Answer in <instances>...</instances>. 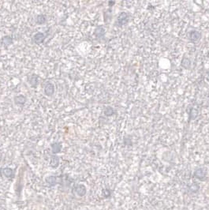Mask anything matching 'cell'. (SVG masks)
<instances>
[{
  "label": "cell",
  "instance_id": "obj_16",
  "mask_svg": "<svg viewBox=\"0 0 209 210\" xmlns=\"http://www.w3.org/2000/svg\"><path fill=\"white\" fill-rule=\"evenodd\" d=\"M189 119L194 120L197 118V116H198V111L197 109L192 108L190 110V112L189 113Z\"/></svg>",
  "mask_w": 209,
  "mask_h": 210
},
{
  "label": "cell",
  "instance_id": "obj_2",
  "mask_svg": "<svg viewBox=\"0 0 209 210\" xmlns=\"http://www.w3.org/2000/svg\"><path fill=\"white\" fill-rule=\"evenodd\" d=\"M207 169L205 168H199L197 170H195L194 173H193V176L196 179H197L199 180H205L207 178Z\"/></svg>",
  "mask_w": 209,
  "mask_h": 210
},
{
  "label": "cell",
  "instance_id": "obj_7",
  "mask_svg": "<svg viewBox=\"0 0 209 210\" xmlns=\"http://www.w3.org/2000/svg\"><path fill=\"white\" fill-rule=\"evenodd\" d=\"M94 33L97 38H102L105 36V29L102 26H97L96 29H95Z\"/></svg>",
  "mask_w": 209,
  "mask_h": 210
},
{
  "label": "cell",
  "instance_id": "obj_15",
  "mask_svg": "<svg viewBox=\"0 0 209 210\" xmlns=\"http://www.w3.org/2000/svg\"><path fill=\"white\" fill-rule=\"evenodd\" d=\"M36 22H37L38 25H43V24L46 22V17L43 15V14L37 15V19H36Z\"/></svg>",
  "mask_w": 209,
  "mask_h": 210
},
{
  "label": "cell",
  "instance_id": "obj_13",
  "mask_svg": "<svg viewBox=\"0 0 209 210\" xmlns=\"http://www.w3.org/2000/svg\"><path fill=\"white\" fill-rule=\"evenodd\" d=\"M75 190H76V192L80 196H83L86 193V189H85V186H83V185H77Z\"/></svg>",
  "mask_w": 209,
  "mask_h": 210
},
{
  "label": "cell",
  "instance_id": "obj_17",
  "mask_svg": "<svg viewBox=\"0 0 209 210\" xmlns=\"http://www.w3.org/2000/svg\"><path fill=\"white\" fill-rule=\"evenodd\" d=\"M104 112L106 116H111L115 113V110H114L112 107H107V108L104 109Z\"/></svg>",
  "mask_w": 209,
  "mask_h": 210
},
{
  "label": "cell",
  "instance_id": "obj_8",
  "mask_svg": "<svg viewBox=\"0 0 209 210\" xmlns=\"http://www.w3.org/2000/svg\"><path fill=\"white\" fill-rule=\"evenodd\" d=\"M1 43L2 44V45L5 47H9L10 45H11L13 43V40L9 36H5L2 38L1 40Z\"/></svg>",
  "mask_w": 209,
  "mask_h": 210
},
{
  "label": "cell",
  "instance_id": "obj_22",
  "mask_svg": "<svg viewBox=\"0 0 209 210\" xmlns=\"http://www.w3.org/2000/svg\"><path fill=\"white\" fill-rule=\"evenodd\" d=\"M206 81L209 83V72H208L207 75H206Z\"/></svg>",
  "mask_w": 209,
  "mask_h": 210
},
{
  "label": "cell",
  "instance_id": "obj_12",
  "mask_svg": "<svg viewBox=\"0 0 209 210\" xmlns=\"http://www.w3.org/2000/svg\"><path fill=\"white\" fill-rule=\"evenodd\" d=\"M2 174L4 175V176H6L7 178H11L12 176H14L13 170H12L11 168H6L2 169Z\"/></svg>",
  "mask_w": 209,
  "mask_h": 210
},
{
  "label": "cell",
  "instance_id": "obj_11",
  "mask_svg": "<svg viewBox=\"0 0 209 210\" xmlns=\"http://www.w3.org/2000/svg\"><path fill=\"white\" fill-rule=\"evenodd\" d=\"M51 150L54 154H56L62 150V145L58 142H55L51 145Z\"/></svg>",
  "mask_w": 209,
  "mask_h": 210
},
{
  "label": "cell",
  "instance_id": "obj_21",
  "mask_svg": "<svg viewBox=\"0 0 209 210\" xmlns=\"http://www.w3.org/2000/svg\"><path fill=\"white\" fill-rule=\"evenodd\" d=\"M115 4V2H113V1H110V2H108V5L110 6V7H113V5Z\"/></svg>",
  "mask_w": 209,
  "mask_h": 210
},
{
  "label": "cell",
  "instance_id": "obj_18",
  "mask_svg": "<svg viewBox=\"0 0 209 210\" xmlns=\"http://www.w3.org/2000/svg\"><path fill=\"white\" fill-rule=\"evenodd\" d=\"M57 180L58 177H55V176H49V177L46 178V182L51 185L56 184L58 182Z\"/></svg>",
  "mask_w": 209,
  "mask_h": 210
},
{
  "label": "cell",
  "instance_id": "obj_5",
  "mask_svg": "<svg viewBox=\"0 0 209 210\" xmlns=\"http://www.w3.org/2000/svg\"><path fill=\"white\" fill-rule=\"evenodd\" d=\"M55 92V86L51 83H48L44 88V93L48 97L52 96Z\"/></svg>",
  "mask_w": 209,
  "mask_h": 210
},
{
  "label": "cell",
  "instance_id": "obj_3",
  "mask_svg": "<svg viewBox=\"0 0 209 210\" xmlns=\"http://www.w3.org/2000/svg\"><path fill=\"white\" fill-rule=\"evenodd\" d=\"M189 40L193 43H197V42L200 41L201 37H202V33L200 31H198V30H193V31H191L189 32Z\"/></svg>",
  "mask_w": 209,
  "mask_h": 210
},
{
  "label": "cell",
  "instance_id": "obj_14",
  "mask_svg": "<svg viewBox=\"0 0 209 210\" xmlns=\"http://www.w3.org/2000/svg\"><path fill=\"white\" fill-rule=\"evenodd\" d=\"M59 164V158L58 157H51V161H50V165H51L52 168H57Z\"/></svg>",
  "mask_w": 209,
  "mask_h": 210
},
{
  "label": "cell",
  "instance_id": "obj_6",
  "mask_svg": "<svg viewBox=\"0 0 209 210\" xmlns=\"http://www.w3.org/2000/svg\"><path fill=\"white\" fill-rule=\"evenodd\" d=\"M14 103L16 105L18 106H23L24 104H26V98L22 95H19V96H16L14 97Z\"/></svg>",
  "mask_w": 209,
  "mask_h": 210
},
{
  "label": "cell",
  "instance_id": "obj_4",
  "mask_svg": "<svg viewBox=\"0 0 209 210\" xmlns=\"http://www.w3.org/2000/svg\"><path fill=\"white\" fill-rule=\"evenodd\" d=\"M44 40H45V35L42 32H37L33 37V41L37 44H42L44 41Z\"/></svg>",
  "mask_w": 209,
  "mask_h": 210
},
{
  "label": "cell",
  "instance_id": "obj_19",
  "mask_svg": "<svg viewBox=\"0 0 209 210\" xmlns=\"http://www.w3.org/2000/svg\"><path fill=\"white\" fill-rule=\"evenodd\" d=\"M123 141H124V144L126 146H132V139L129 138V136H126L124 137V139H123Z\"/></svg>",
  "mask_w": 209,
  "mask_h": 210
},
{
  "label": "cell",
  "instance_id": "obj_1",
  "mask_svg": "<svg viewBox=\"0 0 209 210\" xmlns=\"http://www.w3.org/2000/svg\"><path fill=\"white\" fill-rule=\"evenodd\" d=\"M129 21V15L126 12H122L117 18V24L118 26H126Z\"/></svg>",
  "mask_w": 209,
  "mask_h": 210
},
{
  "label": "cell",
  "instance_id": "obj_9",
  "mask_svg": "<svg viewBox=\"0 0 209 210\" xmlns=\"http://www.w3.org/2000/svg\"><path fill=\"white\" fill-rule=\"evenodd\" d=\"M28 82L31 85V86H32L33 88H36L38 85V77L36 74H32L28 78Z\"/></svg>",
  "mask_w": 209,
  "mask_h": 210
},
{
  "label": "cell",
  "instance_id": "obj_10",
  "mask_svg": "<svg viewBox=\"0 0 209 210\" xmlns=\"http://www.w3.org/2000/svg\"><path fill=\"white\" fill-rule=\"evenodd\" d=\"M181 66H182L183 68H185V69H190V67H191V61L189 59L186 58V57H184L183 59H182V61H181Z\"/></svg>",
  "mask_w": 209,
  "mask_h": 210
},
{
  "label": "cell",
  "instance_id": "obj_20",
  "mask_svg": "<svg viewBox=\"0 0 209 210\" xmlns=\"http://www.w3.org/2000/svg\"><path fill=\"white\" fill-rule=\"evenodd\" d=\"M190 190L193 192H197L198 190H199V186L194 183V184H193L190 187Z\"/></svg>",
  "mask_w": 209,
  "mask_h": 210
}]
</instances>
